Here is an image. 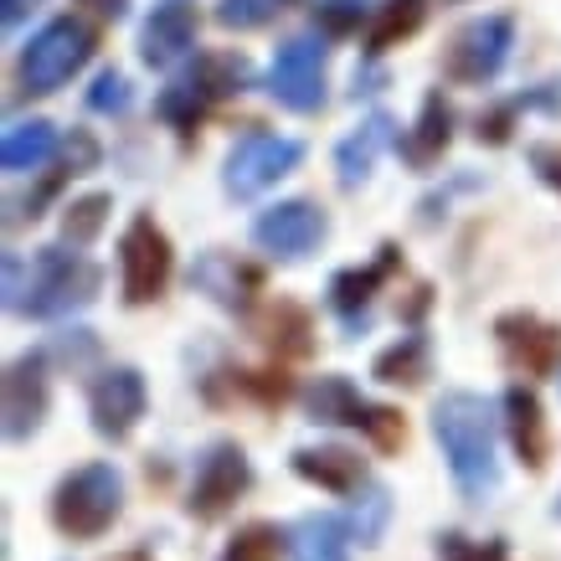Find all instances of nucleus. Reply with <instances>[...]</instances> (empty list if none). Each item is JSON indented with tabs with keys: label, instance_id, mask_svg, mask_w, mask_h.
Segmentation results:
<instances>
[{
	"label": "nucleus",
	"instance_id": "4be33fe9",
	"mask_svg": "<svg viewBox=\"0 0 561 561\" xmlns=\"http://www.w3.org/2000/svg\"><path fill=\"white\" fill-rule=\"evenodd\" d=\"M57 150H62V139H57V129H51L47 119H21L0 139V165L11 175H32V171H42V165H51Z\"/></svg>",
	"mask_w": 561,
	"mask_h": 561
},
{
	"label": "nucleus",
	"instance_id": "49530a36",
	"mask_svg": "<svg viewBox=\"0 0 561 561\" xmlns=\"http://www.w3.org/2000/svg\"><path fill=\"white\" fill-rule=\"evenodd\" d=\"M557 381H561V371H557Z\"/></svg>",
	"mask_w": 561,
	"mask_h": 561
},
{
	"label": "nucleus",
	"instance_id": "20e7f679",
	"mask_svg": "<svg viewBox=\"0 0 561 561\" xmlns=\"http://www.w3.org/2000/svg\"><path fill=\"white\" fill-rule=\"evenodd\" d=\"M124 511V479L114 463H83L51 494V526L68 541H99Z\"/></svg>",
	"mask_w": 561,
	"mask_h": 561
},
{
	"label": "nucleus",
	"instance_id": "a878e982",
	"mask_svg": "<svg viewBox=\"0 0 561 561\" xmlns=\"http://www.w3.org/2000/svg\"><path fill=\"white\" fill-rule=\"evenodd\" d=\"M423 21H427V0H387V5H376L371 26H366V57L402 47L408 36L423 32Z\"/></svg>",
	"mask_w": 561,
	"mask_h": 561
},
{
	"label": "nucleus",
	"instance_id": "5701e85b",
	"mask_svg": "<svg viewBox=\"0 0 561 561\" xmlns=\"http://www.w3.org/2000/svg\"><path fill=\"white\" fill-rule=\"evenodd\" d=\"M305 412H309V423H320V427H360L366 397L356 391L351 376H314L305 391Z\"/></svg>",
	"mask_w": 561,
	"mask_h": 561
},
{
	"label": "nucleus",
	"instance_id": "6e6552de",
	"mask_svg": "<svg viewBox=\"0 0 561 561\" xmlns=\"http://www.w3.org/2000/svg\"><path fill=\"white\" fill-rule=\"evenodd\" d=\"M324 57H330L324 32L289 36L284 47L273 51L268 78H263L268 99L278 103V108H289V114H320L324 108Z\"/></svg>",
	"mask_w": 561,
	"mask_h": 561
},
{
	"label": "nucleus",
	"instance_id": "cd10ccee",
	"mask_svg": "<svg viewBox=\"0 0 561 561\" xmlns=\"http://www.w3.org/2000/svg\"><path fill=\"white\" fill-rule=\"evenodd\" d=\"M268 345H273V356H284V360L309 356L314 351V320H309V309L294 305V299H278L268 314Z\"/></svg>",
	"mask_w": 561,
	"mask_h": 561
},
{
	"label": "nucleus",
	"instance_id": "bb28decb",
	"mask_svg": "<svg viewBox=\"0 0 561 561\" xmlns=\"http://www.w3.org/2000/svg\"><path fill=\"white\" fill-rule=\"evenodd\" d=\"M108 211H114V196H108V191L72 196V202L62 206V248L83 253L88 242H99V232L108 227Z\"/></svg>",
	"mask_w": 561,
	"mask_h": 561
},
{
	"label": "nucleus",
	"instance_id": "79ce46f5",
	"mask_svg": "<svg viewBox=\"0 0 561 561\" xmlns=\"http://www.w3.org/2000/svg\"><path fill=\"white\" fill-rule=\"evenodd\" d=\"M83 11H93L99 21H124L129 16V0H78Z\"/></svg>",
	"mask_w": 561,
	"mask_h": 561
},
{
	"label": "nucleus",
	"instance_id": "9d476101",
	"mask_svg": "<svg viewBox=\"0 0 561 561\" xmlns=\"http://www.w3.org/2000/svg\"><path fill=\"white\" fill-rule=\"evenodd\" d=\"M248 490H253V463H248V454H242L232 438H221L196 459L186 511L196 515V520H221Z\"/></svg>",
	"mask_w": 561,
	"mask_h": 561
},
{
	"label": "nucleus",
	"instance_id": "4c0bfd02",
	"mask_svg": "<svg viewBox=\"0 0 561 561\" xmlns=\"http://www.w3.org/2000/svg\"><path fill=\"white\" fill-rule=\"evenodd\" d=\"M51 360H62V366H83V360L99 356V341H93V330H62L51 345H42Z\"/></svg>",
	"mask_w": 561,
	"mask_h": 561
},
{
	"label": "nucleus",
	"instance_id": "39448f33",
	"mask_svg": "<svg viewBox=\"0 0 561 561\" xmlns=\"http://www.w3.org/2000/svg\"><path fill=\"white\" fill-rule=\"evenodd\" d=\"M93 47H99V36H93V26L78 16H57L47 21L42 32L21 47V88L26 93H57V88H68L78 72L88 68V57H93Z\"/></svg>",
	"mask_w": 561,
	"mask_h": 561
},
{
	"label": "nucleus",
	"instance_id": "7ed1b4c3",
	"mask_svg": "<svg viewBox=\"0 0 561 561\" xmlns=\"http://www.w3.org/2000/svg\"><path fill=\"white\" fill-rule=\"evenodd\" d=\"M248 83H253V68H248L242 51H196V62L160 88L154 114L186 135V129H196L211 114V103L232 99V93H248Z\"/></svg>",
	"mask_w": 561,
	"mask_h": 561
},
{
	"label": "nucleus",
	"instance_id": "37998d69",
	"mask_svg": "<svg viewBox=\"0 0 561 561\" xmlns=\"http://www.w3.org/2000/svg\"><path fill=\"white\" fill-rule=\"evenodd\" d=\"M427 305H433V284H417V289H412V299H408V309H402V314H408V320H423V314H427Z\"/></svg>",
	"mask_w": 561,
	"mask_h": 561
},
{
	"label": "nucleus",
	"instance_id": "7c9ffc66",
	"mask_svg": "<svg viewBox=\"0 0 561 561\" xmlns=\"http://www.w3.org/2000/svg\"><path fill=\"white\" fill-rule=\"evenodd\" d=\"M387 515H391V494L381 490V484H366V494L356 500V515H351V530L360 536V546H376V541H381Z\"/></svg>",
	"mask_w": 561,
	"mask_h": 561
},
{
	"label": "nucleus",
	"instance_id": "423d86ee",
	"mask_svg": "<svg viewBox=\"0 0 561 561\" xmlns=\"http://www.w3.org/2000/svg\"><path fill=\"white\" fill-rule=\"evenodd\" d=\"M305 145L289 135H273V129H248L232 139V150L221 160V191L232 202H257L263 191H273L284 175L299 171Z\"/></svg>",
	"mask_w": 561,
	"mask_h": 561
},
{
	"label": "nucleus",
	"instance_id": "c03bdc74",
	"mask_svg": "<svg viewBox=\"0 0 561 561\" xmlns=\"http://www.w3.org/2000/svg\"><path fill=\"white\" fill-rule=\"evenodd\" d=\"M108 561H150L145 551H119V557H108Z\"/></svg>",
	"mask_w": 561,
	"mask_h": 561
},
{
	"label": "nucleus",
	"instance_id": "2f4dec72",
	"mask_svg": "<svg viewBox=\"0 0 561 561\" xmlns=\"http://www.w3.org/2000/svg\"><path fill=\"white\" fill-rule=\"evenodd\" d=\"M360 433L381 448V454H397L402 443H408V417L397 408H376V402H366V412H360Z\"/></svg>",
	"mask_w": 561,
	"mask_h": 561
},
{
	"label": "nucleus",
	"instance_id": "e433bc0d",
	"mask_svg": "<svg viewBox=\"0 0 561 561\" xmlns=\"http://www.w3.org/2000/svg\"><path fill=\"white\" fill-rule=\"evenodd\" d=\"M515 114H520V103H494L474 119V139L479 145H511V129H515Z\"/></svg>",
	"mask_w": 561,
	"mask_h": 561
},
{
	"label": "nucleus",
	"instance_id": "a18cd8bd",
	"mask_svg": "<svg viewBox=\"0 0 561 561\" xmlns=\"http://www.w3.org/2000/svg\"><path fill=\"white\" fill-rule=\"evenodd\" d=\"M557 515H561V500H557Z\"/></svg>",
	"mask_w": 561,
	"mask_h": 561
},
{
	"label": "nucleus",
	"instance_id": "b1692460",
	"mask_svg": "<svg viewBox=\"0 0 561 561\" xmlns=\"http://www.w3.org/2000/svg\"><path fill=\"white\" fill-rule=\"evenodd\" d=\"M351 520L341 515H305L289 530V557L294 561H351Z\"/></svg>",
	"mask_w": 561,
	"mask_h": 561
},
{
	"label": "nucleus",
	"instance_id": "393cba45",
	"mask_svg": "<svg viewBox=\"0 0 561 561\" xmlns=\"http://www.w3.org/2000/svg\"><path fill=\"white\" fill-rule=\"evenodd\" d=\"M427 371H433V351H427L423 330H412V335H402V341H391L387 351L371 360V376L381 381V387H417V381H427Z\"/></svg>",
	"mask_w": 561,
	"mask_h": 561
},
{
	"label": "nucleus",
	"instance_id": "aec40b11",
	"mask_svg": "<svg viewBox=\"0 0 561 561\" xmlns=\"http://www.w3.org/2000/svg\"><path fill=\"white\" fill-rule=\"evenodd\" d=\"M294 474L320 484L330 494H360L366 490V459L351 448H294Z\"/></svg>",
	"mask_w": 561,
	"mask_h": 561
},
{
	"label": "nucleus",
	"instance_id": "c85d7f7f",
	"mask_svg": "<svg viewBox=\"0 0 561 561\" xmlns=\"http://www.w3.org/2000/svg\"><path fill=\"white\" fill-rule=\"evenodd\" d=\"M284 530L268 526V520H253V526H242L232 541L221 546V557L217 561H278L284 557Z\"/></svg>",
	"mask_w": 561,
	"mask_h": 561
},
{
	"label": "nucleus",
	"instance_id": "ddd939ff",
	"mask_svg": "<svg viewBox=\"0 0 561 561\" xmlns=\"http://www.w3.org/2000/svg\"><path fill=\"white\" fill-rule=\"evenodd\" d=\"M51 408V356L47 351H26L5 366V438L26 443L36 427L47 423Z\"/></svg>",
	"mask_w": 561,
	"mask_h": 561
},
{
	"label": "nucleus",
	"instance_id": "f257e3e1",
	"mask_svg": "<svg viewBox=\"0 0 561 561\" xmlns=\"http://www.w3.org/2000/svg\"><path fill=\"white\" fill-rule=\"evenodd\" d=\"M103 289L99 263H88L72 248H36L32 263L5 253V309L26 320H62L72 309L93 305Z\"/></svg>",
	"mask_w": 561,
	"mask_h": 561
},
{
	"label": "nucleus",
	"instance_id": "58836bf2",
	"mask_svg": "<svg viewBox=\"0 0 561 561\" xmlns=\"http://www.w3.org/2000/svg\"><path fill=\"white\" fill-rule=\"evenodd\" d=\"M526 160H530V171L541 175L546 186L561 196V145L557 139H536V145H526Z\"/></svg>",
	"mask_w": 561,
	"mask_h": 561
},
{
	"label": "nucleus",
	"instance_id": "a19ab883",
	"mask_svg": "<svg viewBox=\"0 0 561 561\" xmlns=\"http://www.w3.org/2000/svg\"><path fill=\"white\" fill-rule=\"evenodd\" d=\"M42 5H47V0H0V21H5V32L26 26V21H32Z\"/></svg>",
	"mask_w": 561,
	"mask_h": 561
},
{
	"label": "nucleus",
	"instance_id": "0eeeda50",
	"mask_svg": "<svg viewBox=\"0 0 561 561\" xmlns=\"http://www.w3.org/2000/svg\"><path fill=\"white\" fill-rule=\"evenodd\" d=\"M171 273H175V248L165 238V227L139 211L119 238V294L124 305H154L160 294L171 289Z\"/></svg>",
	"mask_w": 561,
	"mask_h": 561
},
{
	"label": "nucleus",
	"instance_id": "6ab92c4d",
	"mask_svg": "<svg viewBox=\"0 0 561 561\" xmlns=\"http://www.w3.org/2000/svg\"><path fill=\"white\" fill-rule=\"evenodd\" d=\"M500 412H505V433H511V443H515V454H520V463H526V469H546V454H551V433H546V412H541V397H536V387L515 381V387L505 391Z\"/></svg>",
	"mask_w": 561,
	"mask_h": 561
},
{
	"label": "nucleus",
	"instance_id": "f8f14e48",
	"mask_svg": "<svg viewBox=\"0 0 561 561\" xmlns=\"http://www.w3.org/2000/svg\"><path fill=\"white\" fill-rule=\"evenodd\" d=\"M150 408V391H145V376L135 366H108L99 371V381L88 387V417H93V433L108 443H124L139 427Z\"/></svg>",
	"mask_w": 561,
	"mask_h": 561
},
{
	"label": "nucleus",
	"instance_id": "f704fd0d",
	"mask_svg": "<svg viewBox=\"0 0 561 561\" xmlns=\"http://www.w3.org/2000/svg\"><path fill=\"white\" fill-rule=\"evenodd\" d=\"M360 16H366V0H320V5H314V26H320L324 36L356 32Z\"/></svg>",
	"mask_w": 561,
	"mask_h": 561
},
{
	"label": "nucleus",
	"instance_id": "2eb2a0df",
	"mask_svg": "<svg viewBox=\"0 0 561 561\" xmlns=\"http://www.w3.org/2000/svg\"><path fill=\"white\" fill-rule=\"evenodd\" d=\"M397 268H402L397 242H381V248H376V263H366V268H341L335 278H330V309L341 314L345 335H360V330H366L376 289H381Z\"/></svg>",
	"mask_w": 561,
	"mask_h": 561
},
{
	"label": "nucleus",
	"instance_id": "ea45409f",
	"mask_svg": "<svg viewBox=\"0 0 561 561\" xmlns=\"http://www.w3.org/2000/svg\"><path fill=\"white\" fill-rule=\"evenodd\" d=\"M57 165H68L72 175H88L99 165V139L88 135V129H72V139L62 145V160H57Z\"/></svg>",
	"mask_w": 561,
	"mask_h": 561
},
{
	"label": "nucleus",
	"instance_id": "9b49d317",
	"mask_svg": "<svg viewBox=\"0 0 561 561\" xmlns=\"http://www.w3.org/2000/svg\"><path fill=\"white\" fill-rule=\"evenodd\" d=\"M324 238H330V217L309 196H289V202L257 211L253 221V242L278 263H305L309 253H320Z\"/></svg>",
	"mask_w": 561,
	"mask_h": 561
},
{
	"label": "nucleus",
	"instance_id": "f3484780",
	"mask_svg": "<svg viewBox=\"0 0 561 561\" xmlns=\"http://www.w3.org/2000/svg\"><path fill=\"white\" fill-rule=\"evenodd\" d=\"M191 289L206 294V299H217V305L232 309V314H248V309H253V294H263V268H253V263H242V257L211 248V253L196 257Z\"/></svg>",
	"mask_w": 561,
	"mask_h": 561
},
{
	"label": "nucleus",
	"instance_id": "c756f323",
	"mask_svg": "<svg viewBox=\"0 0 561 561\" xmlns=\"http://www.w3.org/2000/svg\"><path fill=\"white\" fill-rule=\"evenodd\" d=\"M284 5H289V0H217V26H227V32H257V26H268Z\"/></svg>",
	"mask_w": 561,
	"mask_h": 561
},
{
	"label": "nucleus",
	"instance_id": "dca6fc26",
	"mask_svg": "<svg viewBox=\"0 0 561 561\" xmlns=\"http://www.w3.org/2000/svg\"><path fill=\"white\" fill-rule=\"evenodd\" d=\"M191 51H196V5L160 0L139 26V62L145 68H175Z\"/></svg>",
	"mask_w": 561,
	"mask_h": 561
},
{
	"label": "nucleus",
	"instance_id": "a211bd4d",
	"mask_svg": "<svg viewBox=\"0 0 561 561\" xmlns=\"http://www.w3.org/2000/svg\"><path fill=\"white\" fill-rule=\"evenodd\" d=\"M448 145H454V103H448L443 88H433V93L423 99V108H417L412 129L397 139V154L408 160L412 171H433Z\"/></svg>",
	"mask_w": 561,
	"mask_h": 561
},
{
	"label": "nucleus",
	"instance_id": "4468645a",
	"mask_svg": "<svg viewBox=\"0 0 561 561\" xmlns=\"http://www.w3.org/2000/svg\"><path fill=\"white\" fill-rule=\"evenodd\" d=\"M494 341L505 351L520 376H546V371H561V330L557 324L536 320L530 309H511L494 320Z\"/></svg>",
	"mask_w": 561,
	"mask_h": 561
},
{
	"label": "nucleus",
	"instance_id": "412c9836",
	"mask_svg": "<svg viewBox=\"0 0 561 561\" xmlns=\"http://www.w3.org/2000/svg\"><path fill=\"white\" fill-rule=\"evenodd\" d=\"M391 129H397V124H391V114H381V108H376L356 135L341 139V150H335V175H341L345 191H356V186H366V181H371L376 154L391 145Z\"/></svg>",
	"mask_w": 561,
	"mask_h": 561
},
{
	"label": "nucleus",
	"instance_id": "f03ea898",
	"mask_svg": "<svg viewBox=\"0 0 561 561\" xmlns=\"http://www.w3.org/2000/svg\"><path fill=\"white\" fill-rule=\"evenodd\" d=\"M500 423L505 417H494V408L479 391H443L433 402V438H438L463 500H484L500 484V459H494Z\"/></svg>",
	"mask_w": 561,
	"mask_h": 561
},
{
	"label": "nucleus",
	"instance_id": "1a4fd4ad",
	"mask_svg": "<svg viewBox=\"0 0 561 561\" xmlns=\"http://www.w3.org/2000/svg\"><path fill=\"white\" fill-rule=\"evenodd\" d=\"M511 47H515V21L511 16H474L454 32L448 57H443V72L463 88H484L500 78L505 62H511Z\"/></svg>",
	"mask_w": 561,
	"mask_h": 561
},
{
	"label": "nucleus",
	"instance_id": "473e14b6",
	"mask_svg": "<svg viewBox=\"0 0 561 561\" xmlns=\"http://www.w3.org/2000/svg\"><path fill=\"white\" fill-rule=\"evenodd\" d=\"M129 103H135V88H129V78L119 68H103L93 78V88H88V108L93 114H129Z\"/></svg>",
	"mask_w": 561,
	"mask_h": 561
},
{
	"label": "nucleus",
	"instance_id": "72a5a7b5",
	"mask_svg": "<svg viewBox=\"0 0 561 561\" xmlns=\"http://www.w3.org/2000/svg\"><path fill=\"white\" fill-rule=\"evenodd\" d=\"M438 561H511V551H505V541H469L459 530H443Z\"/></svg>",
	"mask_w": 561,
	"mask_h": 561
},
{
	"label": "nucleus",
	"instance_id": "c9c22d12",
	"mask_svg": "<svg viewBox=\"0 0 561 561\" xmlns=\"http://www.w3.org/2000/svg\"><path fill=\"white\" fill-rule=\"evenodd\" d=\"M232 381H238L248 397H257L263 408H278V402H289L294 397V381L284 371H238Z\"/></svg>",
	"mask_w": 561,
	"mask_h": 561
}]
</instances>
